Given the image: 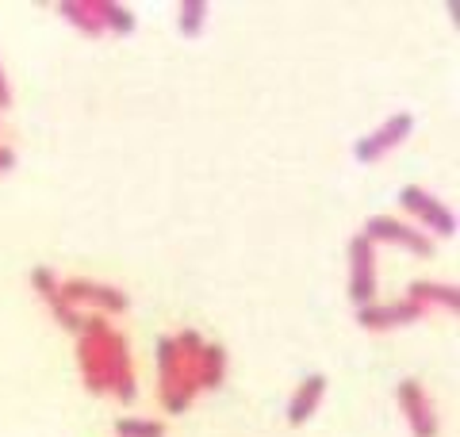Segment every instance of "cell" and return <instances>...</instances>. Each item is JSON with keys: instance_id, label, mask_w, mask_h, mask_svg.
Returning a JSON list of instances; mask_svg holds the SVG:
<instances>
[{"instance_id": "7c38bea8", "label": "cell", "mask_w": 460, "mask_h": 437, "mask_svg": "<svg viewBox=\"0 0 460 437\" xmlns=\"http://www.w3.org/2000/svg\"><path fill=\"white\" fill-rule=\"evenodd\" d=\"M402 299H411L414 308H422L426 315L445 311V315H456L460 311V288L453 281H411Z\"/></svg>"}, {"instance_id": "30bf717a", "label": "cell", "mask_w": 460, "mask_h": 437, "mask_svg": "<svg viewBox=\"0 0 460 437\" xmlns=\"http://www.w3.org/2000/svg\"><path fill=\"white\" fill-rule=\"evenodd\" d=\"M429 318L422 308H414L411 299H392V303H368V308H357V326L368 334H392V330H407L414 323Z\"/></svg>"}, {"instance_id": "52a82bcc", "label": "cell", "mask_w": 460, "mask_h": 437, "mask_svg": "<svg viewBox=\"0 0 460 437\" xmlns=\"http://www.w3.org/2000/svg\"><path fill=\"white\" fill-rule=\"evenodd\" d=\"M361 235L376 245V250L380 245H392V250H402L411 257H434V245H438V242H429L414 223H407V218H399V215H368Z\"/></svg>"}, {"instance_id": "e0dca14e", "label": "cell", "mask_w": 460, "mask_h": 437, "mask_svg": "<svg viewBox=\"0 0 460 437\" xmlns=\"http://www.w3.org/2000/svg\"><path fill=\"white\" fill-rule=\"evenodd\" d=\"M104 27H108V35H135V27H138V16H135V8H127L119 4V0H104Z\"/></svg>"}, {"instance_id": "6da1fadb", "label": "cell", "mask_w": 460, "mask_h": 437, "mask_svg": "<svg viewBox=\"0 0 460 437\" xmlns=\"http://www.w3.org/2000/svg\"><path fill=\"white\" fill-rule=\"evenodd\" d=\"M74 357H77V372H81V384L89 396H111L119 403L138 399L131 342H127L108 318H100V315L84 318Z\"/></svg>"}, {"instance_id": "9a60e30c", "label": "cell", "mask_w": 460, "mask_h": 437, "mask_svg": "<svg viewBox=\"0 0 460 437\" xmlns=\"http://www.w3.org/2000/svg\"><path fill=\"white\" fill-rule=\"evenodd\" d=\"M208 16H211L208 0H181L177 4V31L184 39H199L208 31Z\"/></svg>"}, {"instance_id": "3957f363", "label": "cell", "mask_w": 460, "mask_h": 437, "mask_svg": "<svg viewBox=\"0 0 460 437\" xmlns=\"http://www.w3.org/2000/svg\"><path fill=\"white\" fill-rule=\"evenodd\" d=\"M395 203L402 208V215H407V223L419 227L429 242H438V238L449 242V238H456L460 218H456V211L438 192H429V188H422V184H402Z\"/></svg>"}, {"instance_id": "4fadbf2b", "label": "cell", "mask_w": 460, "mask_h": 437, "mask_svg": "<svg viewBox=\"0 0 460 437\" xmlns=\"http://www.w3.org/2000/svg\"><path fill=\"white\" fill-rule=\"evenodd\" d=\"M58 16H62L66 27H74L84 39H104V0H62L58 4Z\"/></svg>"}, {"instance_id": "9c48e42d", "label": "cell", "mask_w": 460, "mask_h": 437, "mask_svg": "<svg viewBox=\"0 0 460 437\" xmlns=\"http://www.w3.org/2000/svg\"><path fill=\"white\" fill-rule=\"evenodd\" d=\"M27 281H31V291L39 296L42 308L50 311L54 323L62 326L66 334H74V338H77L81 326H84V318H89V315H81V311H74V308L66 303V296H62V272H54L50 265H35Z\"/></svg>"}, {"instance_id": "8fae6325", "label": "cell", "mask_w": 460, "mask_h": 437, "mask_svg": "<svg viewBox=\"0 0 460 437\" xmlns=\"http://www.w3.org/2000/svg\"><path fill=\"white\" fill-rule=\"evenodd\" d=\"M326 388L330 380L323 372H307L304 380H299L292 388V399H288L284 406V418H288V426H307V422L323 411V403H326Z\"/></svg>"}, {"instance_id": "8992f818", "label": "cell", "mask_w": 460, "mask_h": 437, "mask_svg": "<svg viewBox=\"0 0 460 437\" xmlns=\"http://www.w3.org/2000/svg\"><path fill=\"white\" fill-rule=\"evenodd\" d=\"M414 111H392L384 115V120L368 130V135H361L353 142V162L357 165H380L384 157H392L402 142H411L414 135Z\"/></svg>"}, {"instance_id": "d6986e66", "label": "cell", "mask_w": 460, "mask_h": 437, "mask_svg": "<svg viewBox=\"0 0 460 437\" xmlns=\"http://www.w3.org/2000/svg\"><path fill=\"white\" fill-rule=\"evenodd\" d=\"M12 169H16V150H12L8 142H0V177L12 173Z\"/></svg>"}, {"instance_id": "ba28073f", "label": "cell", "mask_w": 460, "mask_h": 437, "mask_svg": "<svg viewBox=\"0 0 460 437\" xmlns=\"http://www.w3.org/2000/svg\"><path fill=\"white\" fill-rule=\"evenodd\" d=\"M395 406H399L402 422H407V433L411 437H438L441 433L438 403L426 391L422 380H414V376H402V380L395 384Z\"/></svg>"}, {"instance_id": "2e32d148", "label": "cell", "mask_w": 460, "mask_h": 437, "mask_svg": "<svg viewBox=\"0 0 460 437\" xmlns=\"http://www.w3.org/2000/svg\"><path fill=\"white\" fill-rule=\"evenodd\" d=\"M115 437H165V422L146 415H123L115 418Z\"/></svg>"}, {"instance_id": "277c9868", "label": "cell", "mask_w": 460, "mask_h": 437, "mask_svg": "<svg viewBox=\"0 0 460 437\" xmlns=\"http://www.w3.org/2000/svg\"><path fill=\"white\" fill-rule=\"evenodd\" d=\"M62 296L74 311L81 315H100V318H115L131 311V296L119 284L108 281H93V276H62Z\"/></svg>"}, {"instance_id": "7a4b0ae2", "label": "cell", "mask_w": 460, "mask_h": 437, "mask_svg": "<svg viewBox=\"0 0 460 437\" xmlns=\"http://www.w3.org/2000/svg\"><path fill=\"white\" fill-rule=\"evenodd\" d=\"M204 334L184 326L177 334H162L154 342V369H157V403L169 415H184L199 396V353Z\"/></svg>"}, {"instance_id": "5bb4252c", "label": "cell", "mask_w": 460, "mask_h": 437, "mask_svg": "<svg viewBox=\"0 0 460 437\" xmlns=\"http://www.w3.org/2000/svg\"><path fill=\"white\" fill-rule=\"evenodd\" d=\"M230 372V353L219 342H204V353H199V391H219L226 384Z\"/></svg>"}, {"instance_id": "5b68a950", "label": "cell", "mask_w": 460, "mask_h": 437, "mask_svg": "<svg viewBox=\"0 0 460 437\" xmlns=\"http://www.w3.org/2000/svg\"><path fill=\"white\" fill-rule=\"evenodd\" d=\"M345 261H349V272H345V291H349L353 311L376 303L380 299V250L361 235V230L349 235V242H345Z\"/></svg>"}, {"instance_id": "ac0fdd59", "label": "cell", "mask_w": 460, "mask_h": 437, "mask_svg": "<svg viewBox=\"0 0 460 437\" xmlns=\"http://www.w3.org/2000/svg\"><path fill=\"white\" fill-rule=\"evenodd\" d=\"M12 100H16V93H12V77H8V69H4V58H0V111H8Z\"/></svg>"}]
</instances>
